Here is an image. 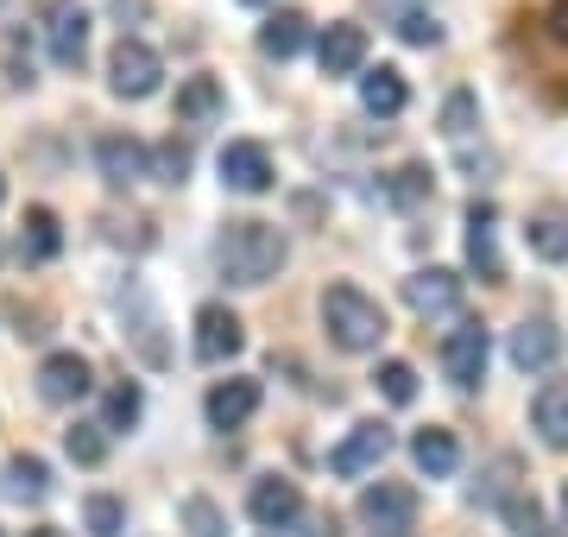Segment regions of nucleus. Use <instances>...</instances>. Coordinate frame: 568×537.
Returning a JSON list of instances; mask_svg holds the SVG:
<instances>
[{
	"mask_svg": "<svg viewBox=\"0 0 568 537\" xmlns=\"http://www.w3.org/2000/svg\"><path fill=\"white\" fill-rule=\"evenodd\" d=\"M392 196H398V203H424L429 196V171L424 165H405V171H392Z\"/></svg>",
	"mask_w": 568,
	"mask_h": 537,
	"instance_id": "nucleus-34",
	"label": "nucleus"
},
{
	"mask_svg": "<svg viewBox=\"0 0 568 537\" xmlns=\"http://www.w3.org/2000/svg\"><path fill=\"white\" fill-rule=\"evenodd\" d=\"M284 260H291V247H284V227H272V222L241 215V222H222V234H215V266H222L227 285H241V291L272 285L284 272Z\"/></svg>",
	"mask_w": 568,
	"mask_h": 537,
	"instance_id": "nucleus-1",
	"label": "nucleus"
},
{
	"mask_svg": "<svg viewBox=\"0 0 568 537\" xmlns=\"http://www.w3.org/2000/svg\"><path fill=\"white\" fill-rule=\"evenodd\" d=\"M392 455V430L379 424V417H366V424H354V436H347L342 449L328 455V468L342 480H354V475H366V468H379Z\"/></svg>",
	"mask_w": 568,
	"mask_h": 537,
	"instance_id": "nucleus-11",
	"label": "nucleus"
},
{
	"mask_svg": "<svg viewBox=\"0 0 568 537\" xmlns=\"http://www.w3.org/2000/svg\"><path fill=\"white\" fill-rule=\"evenodd\" d=\"M95 386V373H89V361L82 354H44V367H39V398L44 405H77L82 393Z\"/></svg>",
	"mask_w": 568,
	"mask_h": 537,
	"instance_id": "nucleus-13",
	"label": "nucleus"
},
{
	"mask_svg": "<svg viewBox=\"0 0 568 537\" xmlns=\"http://www.w3.org/2000/svg\"><path fill=\"white\" fill-rule=\"evenodd\" d=\"M323 330L335 348L347 354H366V348H379L386 342V311H379V297H366L361 285H328L323 291Z\"/></svg>",
	"mask_w": 568,
	"mask_h": 537,
	"instance_id": "nucleus-2",
	"label": "nucleus"
},
{
	"mask_svg": "<svg viewBox=\"0 0 568 537\" xmlns=\"http://www.w3.org/2000/svg\"><path fill=\"white\" fill-rule=\"evenodd\" d=\"M0 494L20 499V506H39L51 494V468H44L39 455H7L0 462Z\"/></svg>",
	"mask_w": 568,
	"mask_h": 537,
	"instance_id": "nucleus-20",
	"label": "nucleus"
},
{
	"mask_svg": "<svg viewBox=\"0 0 568 537\" xmlns=\"http://www.w3.org/2000/svg\"><path fill=\"white\" fill-rule=\"evenodd\" d=\"M506 525H511L518 537H549V531H544V506H537V499H525V494L506 499Z\"/></svg>",
	"mask_w": 568,
	"mask_h": 537,
	"instance_id": "nucleus-33",
	"label": "nucleus"
},
{
	"mask_svg": "<svg viewBox=\"0 0 568 537\" xmlns=\"http://www.w3.org/2000/svg\"><path fill=\"white\" fill-rule=\"evenodd\" d=\"M443 133L448 140H467V133H474V95H448V108H443Z\"/></svg>",
	"mask_w": 568,
	"mask_h": 537,
	"instance_id": "nucleus-35",
	"label": "nucleus"
},
{
	"mask_svg": "<svg viewBox=\"0 0 568 537\" xmlns=\"http://www.w3.org/2000/svg\"><path fill=\"white\" fill-rule=\"evenodd\" d=\"M316 63H323V77H354V70L366 63V32H361V26H347V20L323 26V39H316Z\"/></svg>",
	"mask_w": 568,
	"mask_h": 537,
	"instance_id": "nucleus-16",
	"label": "nucleus"
},
{
	"mask_svg": "<svg viewBox=\"0 0 568 537\" xmlns=\"http://www.w3.org/2000/svg\"><path fill=\"white\" fill-rule=\"evenodd\" d=\"M209 424H215V430H241L246 417L260 412V379H222V386H215V393H209Z\"/></svg>",
	"mask_w": 568,
	"mask_h": 537,
	"instance_id": "nucleus-18",
	"label": "nucleus"
},
{
	"mask_svg": "<svg viewBox=\"0 0 568 537\" xmlns=\"http://www.w3.org/2000/svg\"><path fill=\"white\" fill-rule=\"evenodd\" d=\"M20 247L32 253V260H58V253H63V227H58V215H51V209H26Z\"/></svg>",
	"mask_w": 568,
	"mask_h": 537,
	"instance_id": "nucleus-25",
	"label": "nucleus"
},
{
	"mask_svg": "<svg viewBox=\"0 0 568 537\" xmlns=\"http://www.w3.org/2000/svg\"><path fill=\"white\" fill-rule=\"evenodd\" d=\"M361 518L373 531H410V518H417V494H410L405 480H379V487H366L361 494Z\"/></svg>",
	"mask_w": 568,
	"mask_h": 537,
	"instance_id": "nucleus-12",
	"label": "nucleus"
},
{
	"mask_svg": "<svg viewBox=\"0 0 568 537\" xmlns=\"http://www.w3.org/2000/svg\"><path fill=\"white\" fill-rule=\"evenodd\" d=\"M410 462H417L429 480H443V475H455V462H462V443H455V430L429 424V430L410 436Z\"/></svg>",
	"mask_w": 568,
	"mask_h": 537,
	"instance_id": "nucleus-22",
	"label": "nucleus"
},
{
	"mask_svg": "<svg viewBox=\"0 0 568 537\" xmlns=\"http://www.w3.org/2000/svg\"><path fill=\"white\" fill-rule=\"evenodd\" d=\"M405 102H410V89H405V77H398L392 63H379V70H366L361 77V108L366 114L392 121V114H405Z\"/></svg>",
	"mask_w": 568,
	"mask_h": 537,
	"instance_id": "nucleus-21",
	"label": "nucleus"
},
{
	"mask_svg": "<svg viewBox=\"0 0 568 537\" xmlns=\"http://www.w3.org/2000/svg\"><path fill=\"white\" fill-rule=\"evenodd\" d=\"M63 449H70L77 468H102L108 462V430L102 424H70V430H63Z\"/></svg>",
	"mask_w": 568,
	"mask_h": 537,
	"instance_id": "nucleus-27",
	"label": "nucleus"
},
{
	"mask_svg": "<svg viewBox=\"0 0 568 537\" xmlns=\"http://www.w3.org/2000/svg\"><path fill=\"white\" fill-rule=\"evenodd\" d=\"M222 184L241 196H265L272 190V152L260 140H227L222 145Z\"/></svg>",
	"mask_w": 568,
	"mask_h": 537,
	"instance_id": "nucleus-8",
	"label": "nucleus"
},
{
	"mask_svg": "<svg viewBox=\"0 0 568 537\" xmlns=\"http://www.w3.org/2000/svg\"><path fill=\"white\" fill-rule=\"evenodd\" d=\"M373 386L392 398V405H410L417 398V373L405 367V361H379V373H373Z\"/></svg>",
	"mask_w": 568,
	"mask_h": 537,
	"instance_id": "nucleus-31",
	"label": "nucleus"
},
{
	"mask_svg": "<svg viewBox=\"0 0 568 537\" xmlns=\"http://www.w3.org/2000/svg\"><path fill=\"white\" fill-rule=\"evenodd\" d=\"M159 77H164V63L159 51L145 39H121L114 44V58H108V89L121 95V102H145V95H159Z\"/></svg>",
	"mask_w": 568,
	"mask_h": 537,
	"instance_id": "nucleus-4",
	"label": "nucleus"
},
{
	"mask_svg": "<svg viewBox=\"0 0 568 537\" xmlns=\"http://www.w3.org/2000/svg\"><path fill=\"white\" fill-rule=\"evenodd\" d=\"M222 108H227V95H222L215 77H190V83L178 89V126H209Z\"/></svg>",
	"mask_w": 568,
	"mask_h": 537,
	"instance_id": "nucleus-23",
	"label": "nucleus"
},
{
	"mask_svg": "<svg viewBox=\"0 0 568 537\" xmlns=\"http://www.w3.org/2000/svg\"><path fill=\"white\" fill-rule=\"evenodd\" d=\"M530 430L544 436L549 449H568V379H544L530 398Z\"/></svg>",
	"mask_w": 568,
	"mask_h": 537,
	"instance_id": "nucleus-17",
	"label": "nucleus"
},
{
	"mask_svg": "<svg viewBox=\"0 0 568 537\" xmlns=\"http://www.w3.org/2000/svg\"><path fill=\"white\" fill-rule=\"evenodd\" d=\"M562 513H568V494H562Z\"/></svg>",
	"mask_w": 568,
	"mask_h": 537,
	"instance_id": "nucleus-41",
	"label": "nucleus"
},
{
	"mask_svg": "<svg viewBox=\"0 0 568 537\" xmlns=\"http://www.w3.org/2000/svg\"><path fill=\"white\" fill-rule=\"evenodd\" d=\"M82 58H89V13H82L77 0H58L51 7V63L77 70Z\"/></svg>",
	"mask_w": 568,
	"mask_h": 537,
	"instance_id": "nucleus-15",
	"label": "nucleus"
},
{
	"mask_svg": "<svg viewBox=\"0 0 568 537\" xmlns=\"http://www.w3.org/2000/svg\"><path fill=\"white\" fill-rule=\"evenodd\" d=\"M556 354H562V330H556V323L530 316V323H518V330H511V367L537 373V367H549Z\"/></svg>",
	"mask_w": 568,
	"mask_h": 537,
	"instance_id": "nucleus-19",
	"label": "nucleus"
},
{
	"mask_svg": "<svg viewBox=\"0 0 568 537\" xmlns=\"http://www.w3.org/2000/svg\"><path fill=\"white\" fill-rule=\"evenodd\" d=\"M310 537H335V518H323V525H316V531H310Z\"/></svg>",
	"mask_w": 568,
	"mask_h": 537,
	"instance_id": "nucleus-38",
	"label": "nucleus"
},
{
	"mask_svg": "<svg viewBox=\"0 0 568 537\" xmlns=\"http://www.w3.org/2000/svg\"><path fill=\"white\" fill-rule=\"evenodd\" d=\"M246 7H260V0H246Z\"/></svg>",
	"mask_w": 568,
	"mask_h": 537,
	"instance_id": "nucleus-42",
	"label": "nucleus"
},
{
	"mask_svg": "<svg viewBox=\"0 0 568 537\" xmlns=\"http://www.w3.org/2000/svg\"><path fill=\"white\" fill-rule=\"evenodd\" d=\"M0 196H7V178H0Z\"/></svg>",
	"mask_w": 568,
	"mask_h": 537,
	"instance_id": "nucleus-40",
	"label": "nucleus"
},
{
	"mask_svg": "<svg viewBox=\"0 0 568 537\" xmlns=\"http://www.w3.org/2000/svg\"><path fill=\"white\" fill-rule=\"evenodd\" d=\"M525 247L537 260H568V209H544L525 222Z\"/></svg>",
	"mask_w": 568,
	"mask_h": 537,
	"instance_id": "nucleus-24",
	"label": "nucleus"
},
{
	"mask_svg": "<svg viewBox=\"0 0 568 537\" xmlns=\"http://www.w3.org/2000/svg\"><path fill=\"white\" fill-rule=\"evenodd\" d=\"M499 215H493V203H474L467 209V266L480 272L487 285H499L506 278V260H499Z\"/></svg>",
	"mask_w": 568,
	"mask_h": 537,
	"instance_id": "nucleus-14",
	"label": "nucleus"
},
{
	"mask_svg": "<svg viewBox=\"0 0 568 537\" xmlns=\"http://www.w3.org/2000/svg\"><path fill=\"white\" fill-rule=\"evenodd\" d=\"M178 518H183V531L190 537H227V518H222V506H215L209 494H190L178 506Z\"/></svg>",
	"mask_w": 568,
	"mask_h": 537,
	"instance_id": "nucleus-28",
	"label": "nucleus"
},
{
	"mask_svg": "<svg viewBox=\"0 0 568 537\" xmlns=\"http://www.w3.org/2000/svg\"><path fill=\"white\" fill-rule=\"evenodd\" d=\"M398 39L405 44H436L443 39V26L429 20V13H405V20H398Z\"/></svg>",
	"mask_w": 568,
	"mask_h": 537,
	"instance_id": "nucleus-36",
	"label": "nucleus"
},
{
	"mask_svg": "<svg viewBox=\"0 0 568 537\" xmlns=\"http://www.w3.org/2000/svg\"><path fill=\"white\" fill-rule=\"evenodd\" d=\"M405 304L417 316H455V311H462V272H448V266L410 272V278H405Z\"/></svg>",
	"mask_w": 568,
	"mask_h": 537,
	"instance_id": "nucleus-9",
	"label": "nucleus"
},
{
	"mask_svg": "<svg viewBox=\"0 0 568 537\" xmlns=\"http://www.w3.org/2000/svg\"><path fill=\"white\" fill-rule=\"evenodd\" d=\"M82 518H89V531L95 537H121L126 531V506L114 494H89L82 499Z\"/></svg>",
	"mask_w": 568,
	"mask_h": 537,
	"instance_id": "nucleus-29",
	"label": "nucleus"
},
{
	"mask_svg": "<svg viewBox=\"0 0 568 537\" xmlns=\"http://www.w3.org/2000/svg\"><path fill=\"white\" fill-rule=\"evenodd\" d=\"M140 412H145V393L126 379V386H114L108 393V417H102V430H126V424H140Z\"/></svg>",
	"mask_w": 568,
	"mask_h": 537,
	"instance_id": "nucleus-30",
	"label": "nucleus"
},
{
	"mask_svg": "<svg viewBox=\"0 0 568 537\" xmlns=\"http://www.w3.org/2000/svg\"><path fill=\"white\" fill-rule=\"evenodd\" d=\"M114 311H121V335H126V348L140 354L145 367H171L164 316H159V304H152V291H145V278H126V285L114 291Z\"/></svg>",
	"mask_w": 568,
	"mask_h": 537,
	"instance_id": "nucleus-3",
	"label": "nucleus"
},
{
	"mask_svg": "<svg viewBox=\"0 0 568 537\" xmlns=\"http://www.w3.org/2000/svg\"><path fill=\"white\" fill-rule=\"evenodd\" d=\"M304 39H310V20H304V13H278V20H265L260 51L284 63V58H297V51H304Z\"/></svg>",
	"mask_w": 568,
	"mask_h": 537,
	"instance_id": "nucleus-26",
	"label": "nucleus"
},
{
	"mask_svg": "<svg viewBox=\"0 0 568 537\" xmlns=\"http://www.w3.org/2000/svg\"><path fill=\"white\" fill-rule=\"evenodd\" d=\"M152 178H159V184H183V178H190V145L183 140L152 145Z\"/></svg>",
	"mask_w": 568,
	"mask_h": 537,
	"instance_id": "nucleus-32",
	"label": "nucleus"
},
{
	"mask_svg": "<svg viewBox=\"0 0 568 537\" xmlns=\"http://www.w3.org/2000/svg\"><path fill=\"white\" fill-rule=\"evenodd\" d=\"M246 513H253V525H265V531H284V525H297V518H304V494H297V480L265 475V480H253Z\"/></svg>",
	"mask_w": 568,
	"mask_h": 537,
	"instance_id": "nucleus-10",
	"label": "nucleus"
},
{
	"mask_svg": "<svg viewBox=\"0 0 568 537\" xmlns=\"http://www.w3.org/2000/svg\"><path fill=\"white\" fill-rule=\"evenodd\" d=\"M26 537H63V531H51V525H39V531H26Z\"/></svg>",
	"mask_w": 568,
	"mask_h": 537,
	"instance_id": "nucleus-39",
	"label": "nucleus"
},
{
	"mask_svg": "<svg viewBox=\"0 0 568 537\" xmlns=\"http://www.w3.org/2000/svg\"><path fill=\"white\" fill-rule=\"evenodd\" d=\"M241 348H246L241 316L227 311V304H203V311H196V361L222 367V361H234Z\"/></svg>",
	"mask_w": 568,
	"mask_h": 537,
	"instance_id": "nucleus-7",
	"label": "nucleus"
},
{
	"mask_svg": "<svg viewBox=\"0 0 568 537\" xmlns=\"http://www.w3.org/2000/svg\"><path fill=\"white\" fill-rule=\"evenodd\" d=\"M95 165L114 190H133L152 178V145H140L133 133H108V140H95Z\"/></svg>",
	"mask_w": 568,
	"mask_h": 537,
	"instance_id": "nucleus-6",
	"label": "nucleus"
},
{
	"mask_svg": "<svg viewBox=\"0 0 568 537\" xmlns=\"http://www.w3.org/2000/svg\"><path fill=\"white\" fill-rule=\"evenodd\" d=\"M487 354H493V335H487V323H455L448 330V342H443V373L462 386V393H474L480 379H487Z\"/></svg>",
	"mask_w": 568,
	"mask_h": 537,
	"instance_id": "nucleus-5",
	"label": "nucleus"
},
{
	"mask_svg": "<svg viewBox=\"0 0 568 537\" xmlns=\"http://www.w3.org/2000/svg\"><path fill=\"white\" fill-rule=\"evenodd\" d=\"M549 32L568 44V0H556V7H549Z\"/></svg>",
	"mask_w": 568,
	"mask_h": 537,
	"instance_id": "nucleus-37",
	"label": "nucleus"
}]
</instances>
